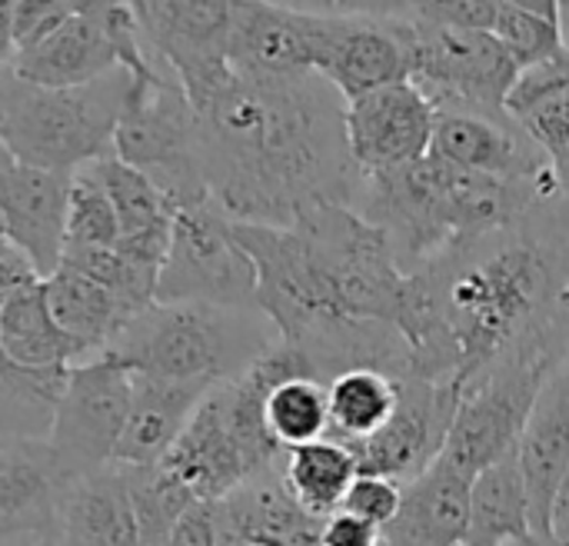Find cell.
<instances>
[{"instance_id": "obj_2", "label": "cell", "mask_w": 569, "mask_h": 546, "mask_svg": "<svg viewBox=\"0 0 569 546\" xmlns=\"http://www.w3.org/2000/svg\"><path fill=\"white\" fill-rule=\"evenodd\" d=\"M193 113L210 197L230 220L293 227L310 207H353L363 173L347 100L320 73L250 80L233 70L193 100Z\"/></svg>"}, {"instance_id": "obj_37", "label": "cell", "mask_w": 569, "mask_h": 546, "mask_svg": "<svg viewBox=\"0 0 569 546\" xmlns=\"http://www.w3.org/2000/svg\"><path fill=\"white\" fill-rule=\"evenodd\" d=\"M510 113L540 143L563 197L569 200V87H553L530 100H520L510 107Z\"/></svg>"}, {"instance_id": "obj_8", "label": "cell", "mask_w": 569, "mask_h": 546, "mask_svg": "<svg viewBox=\"0 0 569 546\" xmlns=\"http://www.w3.org/2000/svg\"><path fill=\"white\" fill-rule=\"evenodd\" d=\"M293 230L303 237L317 274L343 320L400 324L410 274L400 267L390 237L343 203L310 207Z\"/></svg>"}, {"instance_id": "obj_21", "label": "cell", "mask_w": 569, "mask_h": 546, "mask_svg": "<svg viewBox=\"0 0 569 546\" xmlns=\"http://www.w3.org/2000/svg\"><path fill=\"white\" fill-rule=\"evenodd\" d=\"M310 3H237L230 67L250 80H293L313 70Z\"/></svg>"}, {"instance_id": "obj_35", "label": "cell", "mask_w": 569, "mask_h": 546, "mask_svg": "<svg viewBox=\"0 0 569 546\" xmlns=\"http://www.w3.org/2000/svg\"><path fill=\"white\" fill-rule=\"evenodd\" d=\"M123 467V464H120ZM137 537L140 546H167L183 517L200 504L197 494L163 464L157 467H123Z\"/></svg>"}, {"instance_id": "obj_16", "label": "cell", "mask_w": 569, "mask_h": 546, "mask_svg": "<svg viewBox=\"0 0 569 546\" xmlns=\"http://www.w3.org/2000/svg\"><path fill=\"white\" fill-rule=\"evenodd\" d=\"M460 397V384L400 377V407L393 420L373 440L350 447L360 477H387L403 487L423 477L450 444Z\"/></svg>"}, {"instance_id": "obj_44", "label": "cell", "mask_w": 569, "mask_h": 546, "mask_svg": "<svg viewBox=\"0 0 569 546\" xmlns=\"http://www.w3.org/2000/svg\"><path fill=\"white\" fill-rule=\"evenodd\" d=\"M553 540L569 546V477L560 490V500H557V510H553Z\"/></svg>"}, {"instance_id": "obj_1", "label": "cell", "mask_w": 569, "mask_h": 546, "mask_svg": "<svg viewBox=\"0 0 569 546\" xmlns=\"http://www.w3.org/2000/svg\"><path fill=\"white\" fill-rule=\"evenodd\" d=\"M397 330L420 380L467 387L520 354H569V200L410 274Z\"/></svg>"}, {"instance_id": "obj_12", "label": "cell", "mask_w": 569, "mask_h": 546, "mask_svg": "<svg viewBox=\"0 0 569 546\" xmlns=\"http://www.w3.org/2000/svg\"><path fill=\"white\" fill-rule=\"evenodd\" d=\"M257 290V264L237 244L233 220L213 200L177 210L170 254L160 270L157 304L260 310Z\"/></svg>"}, {"instance_id": "obj_29", "label": "cell", "mask_w": 569, "mask_h": 546, "mask_svg": "<svg viewBox=\"0 0 569 546\" xmlns=\"http://www.w3.org/2000/svg\"><path fill=\"white\" fill-rule=\"evenodd\" d=\"M43 284L0 294V354L20 367H77L83 350L57 327Z\"/></svg>"}, {"instance_id": "obj_41", "label": "cell", "mask_w": 569, "mask_h": 546, "mask_svg": "<svg viewBox=\"0 0 569 546\" xmlns=\"http://www.w3.org/2000/svg\"><path fill=\"white\" fill-rule=\"evenodd\" d=\"M323 546H383V534L373 524L340 510L323 520Z\"/></svg>"}, {"instance_id": "obj_31", "label": "cell", "mask_w": 569, "mask_h": 546, "mask_svg": "<svg viewBox=\"0 0 569 546\" xmlns=\"http://www.w3.org/2000/svg\"><path fill=\"white\" fill-rule=\"evenodd\" d=\"M360 467L350 447L337 440H317L287 450L283 460V484L293 500L317 520H330L343 510L350 487L357 484Z\"/></svg>"}, {"instance_id": "obj_9", "label": "cell", "mask_w": 569, "mask_h": 546, "mask_svg": "<svg viewBox=\"0 0 569 546\" xmlns=\"http://www.w3.org/2000/svg\"><path fill=\"white\" fill-rule=\"evenodd\" d=\"M387 13L403 40L410 80L433 100L437 110H507L520 83V67L497 33L430 20L417 10V3H387Z\"/></svg>"}, {"instance_id": "obj_33", "label": "cell", "mask_w": 569, "mask_h": 546, "mask_svg": "<svg viewBox=\"0 0 569 546\" xmlns=\"http://www.w3.org/2000/svg\"><path fill=\"white\" fill-rule=\"evenodd\" d=\"M330 440L360 447L373 440L400 407V377L380 370H347L330 387Z\"/></svg>"}, {"instance_id": "obj_30", "label": "cell", "mask_w": 569, "mask_h": 546, "mask_svg": "<svg viewBox=\"0 0 569 546\" xmlns=\"http://www.w3.org/2000/svg\"><path fill=\"white\" fill-rule=\"evenodd\" d=\"M533 537L530 490L523 480L520 454H507L473 480L470 530L463 546H510Z\"/></svg>"}, {"instance_id": "obj_45", "label": "cell", "mask_w": 569, "mask_h": 546, "mask_svg": "<svg viewBox=\"0 0 569 546\" xmlns=\"http://www.w3.org/2000/svg\"><path fill=\"white\" fill-rule=\"evenodd\" d=\"M563 23H567V47H569V3H563Z\"/></svg>"}, {"instance_id": "obj_17", "label": "cell", "mask_w": 569, "mask_h": 546, "mask_svg": "<svg viewBox=\"0 0 569 546\" xmlns=\"http://www.w3.org/2000/svg\"><path fill=\"white\" fill-rule=\"evenodd\" d=\"M437 130L433 100L413 83H393L347 103L350 153L363 177L393 173L430 157Z\"/></svg>"}, {"instance_id": "obj_11", "label": "cell", "mask_w": 569, "mask_h": 546, "mask_svg": "<svg viewBox=\"0 0 569 546\" xmlns=\"http://www.w3.org/2000/svg\"><path fill=\"white\" fill-rule=\"evenodd\" d=\"M563 360L567 354H520L470 380L443 460L477 480L487 467L513 454L543 387Z\"/></svg>"}, {"instance_id": "obj_25", "label": "cell", "mask_w": 569, "mask_h": 546, "mask_svg": "<svg viewBox=\"0 0 569 546\" xmlns=\"http://www.w3.org/2000/svg\"><path fill=\"white\" fill-rule=\"evenodd\" d=\"M473 477L443 457L403 487L397 520L383 530L387 546H463L470 530Z\"/></svg>"}, {"instance_id": "obj_28", "label": "cell", "mask_w": 569, "mask_h": 546, "mask_svg": "<svg viewBox=\"0 0 569 546\" xmlns=\"http://www.w3.org/2000/svg\"><path fill=\"white\" fill-rule=\"evenodd\" d=\"M60 546H140L120 464L67 487Z\"/></svg>"}, {"instance_id": "obj_20", "label": "cell", "mask_w": 569, "mask_h": 546, "mask_svg": "<svg viewBox=\"0 0 569 546\" xmlns=\"http://www.w3.org/2000/svg\"><path fill=\"white\" fill-rule=\"evenodd\" d=\"M63 494L47 440H0V544L60 546Z\"/></svg>"}, {"instance_id": "obj_32", "label": "cell", "mask_w": 569, "mask_h": 546, "mask_svg": "<svg viewBox=\"0 0 569 546\" xmlns=\"http://www.w3.org/2000/svg\"><path fill=\"white\" fill-rule=\"evenodd\" d=\"M70 367H20L3 360L0 440H50Z\"/></svg>"}, {"instance_id": "obj_10", "label": "cell", "mask_w": 569, "mask_h": 546, "mask_svg": "<svg viewBox=\"0 0 569 546\" xmlns=\"http://www.w3.org/2000/svg\"><path fill=\"white\" fill-rule=\"evenodd\" d=\"M153 63L143 43L133 3H93L77 0L70 17L57 23L43 40L17 50L0 70H13L37 87H83L110 77L113 70L140 73Z\"/></svg>"}, {"instance_id": "obj_36", "label": "cell", "mask_w": 569, "mask_h": 546, "mask_svg": "<svg viewBox=\"0 0 569 546\" xmlns=\"http://www.w3.org/2000/svg\"><path fill=\"white\" fill-rule=\"evenodd\" d=\"M267 427L283 450L327 440L330 394L320 380H290L267 397Z\"/></svg>"}, {"instance_id": "obj_5", "label": "cell", "mask_w": 569, "mask_h": 546, "mask_svg": "<svg viewBox=\"0 0 569 546\" xmlns=\"http://www.w3.org/2000/svg\"><path fill=\"white\" fill-rule=\"evenodd\" d=\"M130 97V70L83 87H37L0 70V147L20 163L63 177L113 157V137Z\"/></svg>"}, {"instance_id": "obj_26", "label": "cell", "mask_w": 569, "mask_h": 546, "mask_svg": "<svg viewBox=\"0 0 569 546\" xmlns=\"http://www.w3.org/2000/svg\"><path fill=\"white\" fill-rule=\"evenodd\" d=\"M210 390L213 387L207 384L133 377V407H130L127 430L117 450V464L123 467L163 464Z\"/></svg>"}, {"instance_id": "obj_40", "label": "cell", "mask_w": 569, "mask_h": 546, "mask_svg": "<svg viewBox=\"0 0 569 546\" xmlns=\"http://www.w3.org/2000/svg\"><path fill=\"white\" fill-rule=\"evenodd\" d=\"M417 10L450 27L493 33L500 17V0H430V3H417Z\"/></svg>"}, {"instance_id": "obj_22", "label": "cell", "mask_w": 569, "mask_h": 546, "mask_svg": "<svg viewBox=\"0 0 569 546\" xmlns=\"http://www.w3.org/2000/svg\"><path fill=\"white\" fill-rule=\"evenodd\" d=\"M517 454L530 490L533 534L553 537V510L569 477V354L543 387Z\"/></svg>"}, {"instance_id": "obj_3", "label": "cell", "mask_w": 569, "mask_h": 546, "mask_svg": "<svg viewBox=\"0 0 569 546\" xmlns=\"http://www.w3.org/2000/svg\"><path fill=\"white\" fill-rule=\"evenodd\" d=\"M553 197H563L560 183L473 173L430 153L413 167L363 177L353 210L377 224L390 237L400 267L417 274L467 244L520 224Z\"/></svg>"}, {"instance_id": "obj_34", "label": "cell", "mask_w": 569, "mask_h": 546, "mask_svg": "<svg viewBox=\"0 0 569 546\" xmlns=\"http://www.w3.org/2000/svg\"><path fill=\"white\" fill-rule=\"evenodd\" d=\"M497 40L507 47L513 63L520 67V77L527 70H537L557 57L567 53V23H563V3L557 0H500L497 17Z\"/></svg>"}, {"instance_id": "obj_15", "label": "cell", "mask_w": 569, "mask_h": 546, "mask_svg": "<svg viewBox=\"0 0 569 546\" xmlns=\"http://www.w3.org/2000/svg\"><path fill=\"white\" fill-rule=\"evenodd\" d=\"M143 43L180 77L190 103L220 87L230 67L237 3L230 0H137Z\"/></svg>"}, {"instance_id": "obj_27", "label": "cell", "mask_w": 569, "mask_h": 546, "mask_svg": "<svg viewBox=\"0 0 569 546\" xmlns=\"http://www.w3.org/2000/svg\"><path fill=\"white\" fill-rule=\"evenodd\" d=\"M47 304L57 320V327L83 350V360H93L107 354L117 337L143 314L127 307L120 297H113L107 287L93 284L90 277L60 267L53 277H47Z\"/></svg>"}, {"instance_id": "obj_13", "label": "cell", "mask_w": 569, "mask_h": 546, "mask_svg": "<svg viewBox=\"0 0 569 546\" xmlns=\"http://www.w3.org/2000/svg\"><path fill=\"white\" fill-rule=\"evenodd\" d=\"M130 407L133 374L117 354L107 350L70 367L67 394L47 440L53 467L67 487L117 464Z\"/></svg>"}, {"instance_id": "obj_6", "label": "cell", "mask_w": 569, "mask_h": 546, "mask_svg": "<svg viewBox=\"0 0 569 546\" xmlns=\"http://www.w3.org/2000/svg\"><path fill=\"white\" fill-rule=\"evenodd\" d=\"M283 460L287 450L267 427V394L240 377L217 384L203 397L163 467L173 470L200 504H223Z\"/></svg>"}, {"instance_id": "obj_7", "label": "cell", "mask_w": 569, "mask_h": 546, "mask_svg": "<svg viewBox=\"0 0 569 546\" xmlns=\"http://www.w3.org/2000/svg\"><path fill=\"white\" fill-rule=\"evenodd\" d=\"M113 153L143 170L177 210L213 200L203 177L193 103L180 77L157 53L147 70L130 73V97L113 137Z\"/></svg>"}, {"instance_id": "obj_38", "label": "cell", "mask_w": 569, "mask_h": 546, "mask_svg": "<svg viewBox=\"0 0 569 546\" xmlns=\"http://www.w3.org/2000/svg\"><path fill=\"white\" fill-rule=\"evenodd\" d=\"M120 220L100 187V180L83 167L70 180V214H67V250L70 247H117Z\"/></svg>"}, {"instance_id": "obj_42", "label": "cell", "mask_w": 569, "mask_h": 546, "mask_svg": "<svg viewBox=\"0 0 569 546\" xmlns=\"http://www.w3.org/2000/svg\"><path fill=\"white\" fill-rule=\"evenodd\" d=\"M167 546H220V527H217V510L213 504H197L183 524L173 530Z\"/></svg>"}, {"instance_id": "obj_46", "label": "cell", "mask_w": 569, "mask_h": 546, "mask_svg": "<svg viewBox=\"0 0 569 546\" xmlns=\"http://www.w3.org/2000/svg\"><path fill=\"white\" fill-rule=\"evenodd\" d=\"M383 546H387V544H383Z\"/></svg>"}, {"instance_id": "obj_23", "label": "cell", "mask_w": 569, "mask_h": 546, "mask_svg": "<svg viewBox=\"0 0 569 546\" xmlns=\"http://www.w3.org/2000/svg\"><path fill=\"white\" fill-rule=\"evenodd\" d=\"M220 537L260 546H323V520L310 517L283 484V464L213 504Z\"/></svg>"}, {"instance_id": "obj_4", "label": "cell", "mask_w": 569, "mask_h": 546, "mask_svg": "<svg viewBox=\"0 0 569 546\" xmlns=\"http://www.w3.org/2000/svg\"><path fill=\"white\" fill-rule=\"evenodd\" d=\"M277 340V327L260 310L153 304L117 337L110 354L133 377L217 387L243 377Z\"/></svg>"}, {"instance_id": "obj_24", "label": "cell", "mask_w": 569, "mask_h": 546, "mask_svg": "<svg viewBox=\"0 0 569 546\" xmlns=\"http://www.w3.org/2000/svg\"><path fill=\"white\" fill-rule=\"evenodd\" d=\"M87 170L100 180V187L107 190L117 210L120 220L117 247L147 267L163 270L173 240V220H177V207L170 203V197L143 170L123 163L117 153L90 163Z\"/></svg>"}, {"instance_id": "obj_18", "label": "cell", "mask_w": 569, "mask_h": 546, "mask_svg": "<svg viewBox=\"0 0 569 546\" xmlns=\"http://www.w3.org/2000/svg\"><path fill=\"white\" fill-rule=\"evenodd\" d=\"M437 160L507 177V180H533L557 183V173L540 150V143L523 130V123L510 110H473V107H443L437 110L433 150Z\"/></svg>"}, {"instance_id": "obj_19", "label": "cell", "mask_w": 569, "mask_h": 546, "mask_svg": "<svg viewBox=\"0 0 569 546\" xmlns=\"http://www.w3.org/2000/svg\"><path fill=\"white\" fill-rule=\"evenodd\" d=\"M70 180L63 173L20 163L0 147V227L3 240L20 247L37 270L53 277L67 254Z\"/></svg>"}, {"instance_id": "obj_39", "label": "cell", "mask_w": 569, "mask_h": 546, "mask_svg": "<svg viewBox=\"0 0 569 546\" xmlns=\"http://www.w3.org/2000/svg\"><path fill=\"white\" fill-rule=\"evenodd\" d=\"M400 504H403V484L387 480V477H357V484L347 494L343 510L373 524L383 534L397 520Z\"/></svg>"}, {"instance_id": "obj_43", "label": "cell", "mask_w": 569, "mask_h": 546, "mask_svg": "<svg viewBox=\"0 0 569 546\" xmlns=\"http://www.w3.org/2000/svg\"><path fill=\"white\" fill-rule=\"evenodd\" d=\"M40 280H43V274L37 270V264L20 247L3 240L0 244V294L20 290V287L40 284Z\"/></svg>"}, {"instance_id": "obj_14", "label": "cell", "mask_w": 569, "mask_h": 546, "mask_svg": "<svg viewBox=\"0 0 569 546\" xmlns=\"http://www.w3.org/2000/svg\"><path fill=\"white\" fill-rule=\"evenodd\" d=\"M313 70L333 83L343 100L410 80L403 40L387 3H313Z\"/></svg>"}]
</instances>
